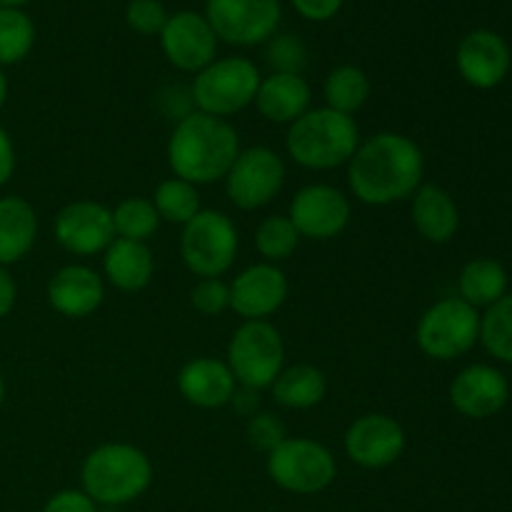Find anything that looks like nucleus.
Listing matches in <instances>:
<instances>
[{
	"mask_svg": "<svg viewBox=\"0 0 512 512\" xmlns=\"http://www.w3.org/2000/svg\"><path fill=\"white\" fill-rule=\"evenodd\" d=\"M425 178V155L413 138L395 130L360 140L348 163V188L358 203L370 208L403 203Z\"/></svg>",
	"mask_w": 512,
	"mask_h": 512,
	"instance_id": "f257e3e1",
	"label": "nucleus"
},
{
	"mask_svg": "<svg viewBox=\"0 0 512 512\" xmlns=\"http://www.w3.org/2000/svg\"><path fill=\"white\" fill-rule=\"evenodd\" d=\"M240 150V135L230 120L195 110L173 125L165 155L175 178L210 185L228 175Z\"/></svg>",
	"mask_w": 512,
	"mask_h": 512,
	"instance_id": "f03ea898",
	"label": "nucleus"
},
{
	"mask_svg": "<svg viewBox=\"0 0 512 512\" xmlns=\"http://www.w3.org/2000/svg\"><path fill=\"white\" fill-rule=\"evenodd\" d=\"M80 483L95 505L120 508L148 493L153 485V463L138 445L103 443L85 455Z\"/></svg>",
	"mask_w": 512,
	"mask_h": 512,
	"instance_id": "7ed1b4c3",
	"label": "nucleus"
},
{
	"mask_svg": "<svg viewBox=\"0 0 512 512\" xmlns=\"http://www.w3.org/2000/svg\"><path fill=\"white\" fill-rule=\"evenodd\" d=\"M360 145L355 118L333 108H310L288 125L285 150L290 160L305 170H335L348 165Z\"/></svg>",
	"mask_w": 512,
	"mask_h": 512,
	"instance_id": "20e7f679",
	"label": "nucleus"
},
{
	"mask_svg": "<svg viewBox=\"0 0 512 512\" xmlns=\"http://www.w3.org/2000/svg\"><path fill=\"white\" fill-rule=\"evenodd\" d=\"M260 80L263 75L250 58H215L208 68L195 73L190 83L195 110L228 120L230 115L243 113L248 105H253Z\"/></svg>",
	"mask_w": 512,
	"mask_h": 512,
	"instance_id": "39448f33",
	"label": "nucleus"
},
{
	"mask_svg": "<svg viewBox=\"0 0 512 512\" xmlns=\"http://www.w3.org/2000/svg\"><path fill=\"white\" fill-rule=\"evenodd\" d=\"M225 358L238 385L260 393L270 388L285 368L283 335L268 320H243V325L230 335Z\"/></svg>",
	"mask_w": 512,
	"mask_h": 512,
	"instance_id": "423d86ee",
	"label": "nucleus"
},
{
	"mask_svg": "<svg viewBox=\"0 0 512 512\" xmlns=\"http://www.w3.org/2000/svg\"><path fill=\"white\" fill-rule=\"evenodd\" d=\"M415 343L430 360L450 363L480 343V310L460 298L430 305L415 325Z\"/></svg>",
	"mask_w": 512,
	"mask_h": 512,
	"instance_id": "0eeeda50",
	"label": "nucleus"
},
{
	"mask_svg": "<svg viewBox=\"0 0 512 512\" xmlns=\"http://www.w3.org/2000/svg\"><path fill=\"white\" fill-rule=\"evenodd\" d=\"M268 478L293 495H318L333 485L338 463L330 448L313 438H285L265 458Z\"/></svg>",
	"mask_w": 512,
	"mask_h": 512,
	"instance_id": "6e6552de",
	"label": "nucleus"
},
{
	"mask_svg": "<svg viewBox=\"0 0 512 512\" xmlns=\"http://www.w3.org/2000/svg\"><path fill=\"white\" fill-rule=\"evenodd\" d=\"M240 235L220 210H200L180 235V258L198 278H223L238 258Z\"/></svg>",
	"mask_w": 512,
	"mask_h": 512,
	"instance_id": "1a4fd4ad",
	"label": "nucleus"
},
{
	"mask_svg": "<svg viewBox=\"0 0 512 512\" xmlns=\"http://www.w3.org/2000/svg\"><path fill=\"white\" fill-rule=\"evenodd\" d=\"M205 20L220 43L253 48L265 45L280 28V0H205Z\"/></svg>",
	"mask_w": 512,
	"mask_h": 512,
	"instance_id": "9d476101",
	"label": "nucleus"
},
{
	"mask_svg": "<svg viewBox=\"0 0 512 512\" xmlns=\"http://www.w3.org/2000/svg\"><path fill=\"white\" fill-rule=\"evenodd\" d=\"M288 170L285 160L273 148L255 145L240 150L223 178L225 195L240 210H260L273 203L283 190Z\"/></svg>",
	"mask_w": 512,
	"mask_h": 512,
	"instance_id": "9b49d317",
	"label": "nucleus"
},
{
	"mask_svg": "<svg viewBox=\"0 0 512 512\" xmlns=\"http://www.w3.org/2000/svg\"><path fill=\"white\" fill-rule=\"evenodd\" d=\"M290 223L300 238L333 240L350 225L353 205L350 198L328 183H310L293 195L288 208Z\"/></svg>",
	"mask_w": 512,
	"mask_h": 512,
	"instance_id": "f8f14e48",
	"label": "nucleus"
},
{
	"mask_svg": "<svg viewBox=\"0 0 512 512\" xmlns=\"http://www.w3.org/2000/svg\"><path fill=\"white\" fill-rule=\"evenodd\" d=\"M53 233L60 248L70 255L90 258L105 253L115 240L113 210L95 200H75L55 215Z\"/></svg>",
	"mask_w": 512,
	"mask_h": 512,
	"instance_id": "ddd939ff",
	"label": "nucleus"
},
{
	"mask_svg": "<svg viewBox=\"0 0 512 512\" xmlns=\"http://www.w3.org/2000/svg\"><path fill=\"white\" fill-rule=\"evenodd\" d=\"M343 448L350 463L360 465V468H390L405 453V430L398 420L385 413L360 415L345 430Z\"/></svg>",
	"mask_w": 512,
	"mask_h": 512,
	"instance_id": "4468645a",
	"label": "nucleus"
},
{
	"mask_svg": "<svg viewBox=\"0 0 512 512\" xmlns=\"http://www.w3.org/2000/svg\"><path fill=\"white\" fill-rule=\"evenodd\" d=\"M160 38V48L168 63L183 73H200L218 58V43L213 28L203 13L178 10L168 18Z\"/></svg>",
	"mask_w": 512,
	"mask_h": 512,
	"instance_id": "2eb2a0df",
	"label": "nucleus"
},
{
	"mask_svg": "<svg viewBox=\"0 0 512 512\" xmlns=\"http://www.w3.org/2000/svg\"><path fill=\"white\" fill-rule=\"evenodd\" d=\"M512 65L510 45L495 30H470L455 50V68L460 78L475 90H493L508 78Z\"/></svg>",
	"mask_w": 512,
	"mask_h": 512,
	"instance_id": "dca6fc26",
	"label": "nucleus"
},
{
	"mask_svg": "<svg viewBox=\"0 0 512 512\" xmlns=\"http://www.w3.org/2000/svg\"><path fill=\"white\" fill-rule=\"evenodd\" d=\"M288 278L273 263L248 265L230 283V310L243 320H268L285 305Z\"/></svg>",
	"mask_w": 512,
	"mask_h": 512,
	"instance_id": "f3484780",
	"label": "nucleus"
},
{
	"mask_svg": "<svg viewBox=\"0 0 512 512\" xmlns=\"http://www.w3.org/2000/svg\"><path fill=\"white\" fill-rule=\"evenodd\" d=\"M448 398L463 418L488 420L508 405L510 383L495 365L473 363L455 375Z\"/></svg>",
	"mask_w": 512,
	"mask_h": 512,
	"instance_id": "a211bd4d",
	"label": "nucleus"
},
{
	"mask_svg": "<svg viewBox=\"0 0 512 512\" xmlns=\"http://www.w3.org/2000/svg\"><path fill=\"white\" fill-rule=\"evenodd\" d=\"M48 305L63 318L83 320L93 315L105 300V280L93 268L80 263L63 265L45 288Z\"/></svg>",
	"mask_w": 512,
	"mask_h": 512,
	"instance_id": "6ab92c4d",
	"label": "nucleus"
},
{
	"mask_svg": "<svg viewBox=\"0 0 512 512\" xmlns=\"http://www.w3.org/2000/svg\"><path fill=\"white\" fill-rule=\"evenodd\" d=\"M235 388H238V380L230 373L228 363L208 358V355L188 360L178 373L180 395L185 403L200 410H218L230 405Z\"/></svg>",
	"mask_w": 512,
	"mask_h": 512,
	"instance_id": "aec40b11",
	"label": "nucleus"
},
{
	"mask_svg": "<svg viewBox=\"0 0 512 512\" xmlns=\"http://www.w3.org/2000/svg\"><path fill=\"white\" fill-rule=\"evenodd\" d=\"M410 218L420 238L433 245H445L458 235L460 210L453 195L435 183H423L410 198Z\"/></svg>",
	"mask_w": 512,
	"mask_h": 512,
	"instance_id": "412c9836",
	"label": "nucleus"
},
{
	"mask_svg": "<svg viewBox=\"0 0 512 512\" xmlns=\"http://www.w3.org/2000/svg\"><path fill=\"white\" fill-rule=\"evenodd\" d=\"M313 90L303 75L270 73L260 80L253 105L268 123L293 125L310 110Z\"/></svg>",
	"mask_w": 512,
	"mask_h": 512,
	"instance_id": "4be33fe9",
	"label": "nucleus"
},
{
	"mask_svg": "<svg viewBox=\"0 0 512 512\" xmlns=\"http://www.w3.org/2000/svg\"><path fill=\"white\" fill-rule=\"evenodd\" d=\"M103 273L113 288L123 293H138L148 288L155 275V258L148 243L115 238L103 253Z\"/></svg>",
	"mask_w": 512,
	"mask_h": 512,
	"instance_id": "5701e85b",
	"label": "nucleus"
},
{
	"mask_svg": "<svg viewBox=\"0 0 512 512\" xmlns=\"http://www.w3.org/2000/svg\"><path fill=\"white\" fill-rule=\"evenodd\" d=\"M38 240V215L20 195L0 198V265L18 263L33 250Z\"/></svg>",
	"mask_w": 512,
	"mask_h": 512,
	"instance_id": "b1692460",
	"label": "nucleus"
},
{
	"mask_svg": "<svg viewBox=\"0 0 512 512\" xmlns=\"http://www.w3.org/2000/svg\"><path fill=\"white\" fill-rule=\"evenodd\" d=\"M273 400L280 408L310 410L318 408L328 395V378L320 368L310 363H295L280 370L275 383L270 385Z\"/></svg>",
	"mask_w": 512,
	"mask_h": 512,
	"instance_id": "393cba45",
	"label": "nucleus"
},
{
	"mask_svg": "<svg viewBox=\"0 0 512 512\" xmlns=\"http://www.w3.org/2000/svg\"><path fill=\"white\" fill-rule=\"evenodd\" d=\"M458 298L475 310L498 303L508 295V270L493 258H475L463 265L458 275Z\"/></svg>",
	"mask_w": 512,
	"mask_h": 512,
	"instance_id": "a878e982",
	"label": "nucleus"
},
{
	"mask_svg": "<svg viewBox=\"0 0 512 512\" xmlns=\"http://www.w3.org/2000/svg\"><path fill=\"white\" fill-rule=\"evenodd\" d=\"M370 93H373V85H370L368 73L358 65H338L330 70L323 83L325 108H333L350 118L365 108Z\"/></svg>",
	"mask_w": 512,
	"mask_h": 512,
	"instance_id": "bb28decb",
	"label": "nucleus"
},
{
	"mask_svg": "<svg viewBox=\"0 0 512 512\" xmlns=\"http://www.w3.org/2000/svg\"><path fill=\"white\" fill-rule=\"evenodd\" d=\"M160 215L155 210L153 200L140 198V195H130L123 198L113 208V225L115 238L135 240V243H148L160 228Z\"/></svg>",
	"mask_w": 512,
	"mask_h": 512,
	"instance_id": "cd10ccee",
	"label": "nucleus"
},
{
	"mask_svg": "<svg viewBox=\"0 0 512 512\" xmlns=\"http://www.w3.org/2000/svg\"><path fill=\"white\" fill-rule=\"evenodd\" d=\"M150 200H153L160 220L173 225H188L190 220L203 210V205H200L198 185L175 178V175L173 178L163 180V183L155 188L153 198Z\"/></svg>",
	"mask_w": 512,
	"mask_h": 512,
	"instance_id": "c85d7f7f",
	"label": "nucleus"
},
{
	"mask_svg": "<svg viewBox=\"0 0 512 512\" xmlns=\"http://www.w3.org/2000/svg\"><path fill=\"white\" fill-rule=\"evenodd\" d=\"M35 45V23L23 8H0V68L18 65Z\"/></svg>",
	"mask_w": 512,
	"mask_h": 512,
	"instance_id": "c756f323",
	"label": "nucleus"
},
{
	"mask_svg": "<svg viewBox=\"0 0 512 512\" xmlns=\"http://www.w3.org/2000/svg\"><path fill=\"white\" fill-rule=\"evenodd\" d=\"M480 343L495 360L512 365V293L480 315Z\"/></svg>",
	"mask_w": 512,
	"mask_h": 512,
	"instance_id": "7c9ffc66",
	"label": "nucleus"
},
{
	"mask_svg": "<svg viewBox=\"0 0 512 512\" xmlns=\"http://www.w3.org/2000/svg\"><path fill=\"white\" fill-rule=\"evenodd\" d=\"M300 235L288 215H268L255 230V248L265 263H283L298 250Z\"/></svg>",
	"mask_w": 512,
	"mask_h": 512,
	"instance_id": "2f4dec72",
	"label": "nucleus"
},
{
	"mask_svg": "<svg viewBox=\"0 0 512 512\" xmlns=\"http://www.w3.org/2000/svg\"><path fill=\"white\" fill-rule=\"evenodd\" d=\"M265 63H268L270 73H288V75H303L308 68V45L300 35L293 33H275L273 38L265 43Z\"/></svg>",
	"mask_w": 512,
	"mask_h": 512,
	"instance_id": "473e14b6",
	"label": "nucleus"
},
{
	"mask_svg": "<svg viewBox=\"0 0 512 512\" xmlns=\"http://www.w3.org/2000/svg\"><path fill=\"white\" fill-rule=\"evenodd\" d=\"M245 438H248V443L253 445L255 450L268 455L270 450H275L285 438H288V430H285V423L278 415L268 413V410H260L253 418H248Z\"/></svg>",
	"mask_w": 512,
	"mask_h": 512,
	"instance_id": "72a5a7b5",
	"label": "nucleus"
},
{
	"mask_svg": "<svg viewBox=\"0 0 512 512\" xmlns=\"http://www.w3.org/2000/svg\"><path fill=\"white\" fill-rule=\"evenodd\" d=\"M170 13L160 0H130L125 5V23L138 35H160Z\"/></svg>",
	"mask_w": 512,
	"mask_h": 512,
	"instance_id": "f704fd0d",
	"label": "nucleus"
},
{
	"mask_svg": "<svg viewBox=\"0 0 512 512\" xmlns=\"http://www.w3.org/2000/svg\"><path fill=\"white\" fill-rule=\"evenodd\" d=\"M190 305L200 315L215 318L230 308V285L220 278H200L190 290Z\"/></svg>",
	"mask_w": 512,
	"mask_h": 512,
	"instance_id": "c9c22d12",
	"label": "nucleus"
},
{
	"mask_svg": "<svg viewBox=\"0 0 512 512\" xmlns=\"http://www.w3.org/2000/svg\"><path fill=\"white\" fill-rule=\"evenodd\" d=\"M155 103H158L160 113L168 120H173V123H180V120L188 118L190 113H195L190 85H165V88H160Z\"/></svg>",
	"mask_w": 512,
	"mask_h": 512,
	"instance_id": "e433bc0d",
	"label": "nucleus"
},
{
	"mask_svg": "<svg viewBox=\"0 0 512 512\" xmlns=\"http://www.w3.org/2000/svg\"><path fill=\"white\" fill-rule=\"evenodd\" d=\"M43 512H98V505L83 493V490H60L48 503L43 505Z\"/></svg>",
	"mask_w": 512,
	"mask_h": 512,
	"instance_id": "4c0bfd02",
	"label": "nucleus"
},
{
	"mask_svg": "<svg viewBox=\"0 0 512 512\" xmlns=\"http://www.w3.org/2000/svg\"><path fill=\"white\" fill-rule=\"evenodd\" d=\"M295 13L310 23H328L343 10L345 0H290Z\"/></svg>",
	"mask_w": 512,
	"mask_h": 512,
	"instance_id": "58836bf2",
	"label": "nucleus"
},
{
	"mask_svg": "<svg viewBox=\"0 0 512 512\" xmlns=\"http://www.w3.org/2000/svg\"><path fill=\"white\" fill-rule=\"evenodd\" d=\"M230 405H233L235 413L243 415V418H253L255 413H260L258 390L243 388V385H238V388H235V393H233V398H230Z\"/></svg>",
	"mask_w": 512,
	"mask_h": 512,
	"instance_id": "ea45409f",
	"label": "nucleus"
},
{
	"mask_svg": "<svg viewBox=\"0 0 512 512\" xmlns=\"http://www.w3.org/2000/svg\"><path fill=\"white\" fill-rule=\"evenodd\" d=\"M15 173V145L10 140L8 130L0 125V188L13 178Z\"/></svg>",
	"mask_w": 512,
	"mask_h": 512,
	"instance_id": "a19ab883",
	"label": "nucleus"
},
{
	"mask_svg": "<svg viewBox=\"0 0 512 512\" xmlns=\"http://www.w3.org/2000/svg\"><path fill=\"white\" fill-rule=\"evenodd\" d=\"M15 300H18V285H15L13 275L8 273V268L0 265V320L8 318L15 308Z\"/></svg>",
	"mask_w": 512,
	"mask_h": 512,
	"instance_id": "79ce46f5",
	"label": "nucleus"
},
{
	"mask_svg": "<svg viewBox=\"0 0 512 512\" xmlns=\"http://www.w3.org/2000/svg\"><path fill=\"white\" fill-rule=\"evenodd\" d=\"M5 100H8V78H5V70L0 68V108L5 105Z\"/></svg>",
	"mask_w": 512,
	"mask_h": 512,
	"instance_id": "37998d69",
	"label": "nucleus"
},
{
	"mask_svg": "<svg viewBox=\"0 0 512 512\" xmlns=\"http://www.w3.org/2000/svg\"><path fill=\"white\" fill-rule=\"evenodd\" d=\"M30 0H0V8H23Z\"/></svg>",
	"mask_w": 512,
	"mask_h": 512,
	"instance_id": "c03bdc74",
	"label": "nucleus"
},
{
	"mask_svg": "<svg viewBox=\"0 0 512 512\" xmlns=\"http://www.w3.org/2000/svg\"><path fill=\"white\" fill-rule=\"evenodd\" d=\"M3 400H5V380L3 375H0V405H3Z\"/></svg>",
	"mask_w": 512,
	"mask_h": 512,
	"instance_id": "a18cd8bd",
	"label": "nucleus"
}]
</instances>
